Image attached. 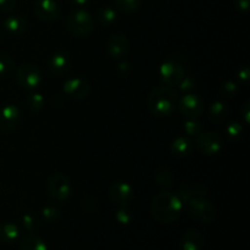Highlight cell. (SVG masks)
Segmentation results:
<instances>
[{
    "label": "cell",
    "mask_w": 250,
    "mask_h": 250,
    "mask_svg": "<svg viewBox=\"0 0 250 250\" xmlns=\"http://www.w3.org/2000/svg\"><path fill=\"white\" fill-rule=\"evenodd\" d=\"M71 1H72L75 5H77V6H83V5L88 4L89 0H71Z\"/></svg>",
    "instance_id": "ab89813d"
},
{
    "label": "cell",
    "mask_w": 250,
    "mask_h": 250,
    "mask_svg": "<svg viewBox=\"0 0 250 250\" xmlns=\"http://www.w3.org/2000/svg\"><path fill=\"white\" fill-rule=\"evenodd\" d=\"M20 250H48V248L43 239H41L36 234H29L22 239Z\"/></svg>",
    "instance_id": "7402d4cb"
},
{
    "label": "cell",
    "mask_w": 250,
    "mask_h": 250,
    "mask_svg": "<svg viewBox=\"0 0 250 250\" xmlns=\"http://www.w3.org/2000/svg\"><path fill=\"white\" fill-rule=\"evenodd\" d=\"M171 153L175 156L182 158V156H187L192 153L193 150V143L187 136H181L177 137L175 141L171 143L170 146Z\"/></svg>",
    "instance_id": "2e32d148"
},
{
    "label": "cell",
    "mask_w": 250,
    "mask_h": 250,
    "mask_svg": "<svg viewBox=\"0 0 250 250\" xmlns=\"http://www.w3.org/2000/svg\"><path fill=\"white\" fill-rule=\"evenodd\" d=\"M97 20L100 24H103V26H111V24L115 23L117 20L116 10H114L112 7L109 6L102 7L100 10H98Z\"/></svg>",
    "instance_id": "603a6c76"
},
{
    "label": "cell",
    "mask_w": 250,
    "mask_h": 250,
    "mask_svg": "<svg viewBox=\"0 0 250 250\" xmlns=\"http://www.w3.org/2000/svg\"><path fill=\"white\" fill-rule=\"evenodd\" d=\"M15 71V62L7 54L0 53V77H9Z\"/></svg>",
    "instance_id": "cb8c5ba5"
},
{
    "label": "cell",
    "mask_w": 250,
    "mask_h": 250,
    "mask_svg": "<svg viewBox=\"0 0 250 250\" xmlns=\"http://www.w3.org/2000/svg\"><path fill=\"white\" fill-rule=\"evenodd\" d=\"M26 104L31 111L37 112L43 109L44 106V98L41 93H31L26 98Z\"/></svg>",
    "instance_id": "d4e9b609"
},
{
    "label": "cell",
    "mask_w": 250,
    "mask_h": 250,
    "mask_svg": "<svg viewBox=\"0 0 250 250\" xmlns=\"http://www.w3.org/2000/svg\"><path fill=\"white\" fill-rule=\"evenodd\" d=\"M207 194V189H205L204 186H200V185H195V186H189V187H185V188H181L178 190V198L181 200L187 203L188 200L192 199V198L195 197H204Z\"/></svg>",
    "instance_id": "ffe728a7"
},
{
    "label": "cell",
    "mask_w": 250,
    "mask_h": 250,
    "mask_svg": "<svg viewBox=\"0 0 250 250\" xmlns=\"http://www.w3.org/2000/svg\"><path fill=\"white\" fill-rule=\"evenodd\" d=\"M242 114H243V117H244V121H246V124H248L249 120H250V105H249V102H247L246 104H244L243 109H242Z\"/></svg>",
    "instance_id": "74e56055"
},
{
    "label": "cell",
    "mask_w": 250,
    "mask_h": 250,
    "mask_svg": "<svg viewBox=\"0 0 250 250\" xmlns=\"http://www.w3.org/2000/svg\"><path fill=\"white\" fill-rule=\"evenodd\" d=\"M21 121V112L15 105H5L0 109V131L12 132Z\"/></svg>",
    "instance_id": "7c38bea8"
},
{
    "label": "cell",
    "mask_w": 250,
    "mask_h": 250,
    "mask_svg": "<svg viewBox=\"0 0 250 250\" xmlns=\"http://www.w3.org/2000/svg\"><path fill=\"white\" fill-rule=\"evenodd\" d=\"M203 127L202 125L198 121H195V119H188L185 124V132L188 136H198V134L202 132Z\"/></svg>",
    "instance_id": "83f0119b"
},
{
    "label": "cell",
    "mask_w": 250,
    "mask_h": 250,
    "mask_svg": "<svg viewBox=\"0 0 250 250\" xmlns=\"http://www.w3.org/2000/svg\"><path fill=\"white\" fill-rule=\"evenodd\" d=\"M22 224H23L24 229L29 232L36 231V229L39 227L38 219H37L34 215H31V214H27L22 217Z\"/></svg>",
    "instance_id": "f546056e"
},
{
    "label": "cell",
    "mask_w": 250,
    "mask_h": 250,
    "mask_svg": "<svg viewBox=\"0 0 250 250\" xmlns=\"http://www.w3.org/2000/svg\"><path fill=\"white\" fill-rule=\"evenodd\" d=\"M107 53L114 59H124L128 50V39L124 34H114L106 44Z\"/></svg>",
    "instance_id": "9a60e30c"
},
{
    "label": "cell",
    "mask_w": 250,
    "mask_h": 250,
    "mask_svg": "<svg viewBox=\"0 0 250 250\" xmlns=\"http://www.w3.org/2000/svg\"><path fill=\"white\" fill-rule=\"evenodd\" d=\"M89 83L80 77L70 78L63 83L62 87L63 94L70 99L75 100H82L87 98L89 94Z\"/></svg>",
    "instance_id": "9c48e42d"
},
{
    "label": "cell",
    "mask_w": 250,
    "mask_h": 250,
    "mask_svg": "<svg viewBox=\"0 0 250 250\" xmlns=\"http://www.w3.org/2000/svg\"><path fill=\"white\" fill-rule=\"evenodd\" d=\"M222 93H224L225 97H233L237 93L236 83L232 82V81H227L222 87Z\"/></svg>",
    "instance_id": "d6a6232c"
},
{
    "label": "cell",
    "mask_w": 250,
    "mask_h": 250,
    "mask_svg": "<svg viewBox=\"0 0 250 250\" xmlns=\"http://www.w3.org/2000/svg\"><path fill=\"white\" fill-rule=\"evenodd\" d=\"M72 65V58L67 51H58L48 61V68L55 77H61L70 71Z\"/></svg>",
    "instance_id": "8fae6325"
},
{
    "label": "cell",
    "mask_w": 250,
    "mask_h": 250,
    "mask_svg": "<svg viewBox=\"0 0 250 250\" xmlns=\"http://www.w3.org/2000/svg\"><path fill=\"white\" fill-rule=\"evenodd\" d=\"M4 28L12 36H20L27 29V21L20 15L9 16L4 21Z\"/></svg>",
    "instance_id": "e0dca14e"
},
{
    "label": "cell",
    "mask_w": 250,
    "mask_h": 250,
    "mask_svg": "<svg viewBox=\"0 0 250 250\" xmlns=\"http://www.w3.org/2000/svg\"><path fill=\"white\" fill-rule=\"evenodd\" d=\"M172 172L168 170L167 167L163 166V167L159 168V171L156 172V181L160 186H164V187H170L171 183H172Z\"/></svg>",
    "instance_id": "4316f807"
},
{
    "label": "cell",
    "mask_w": 250,
    "mask_h": 250,
    "mask_svg": "<svg viewBox=\"0 0 250 250\" xmlns=\"http://www.w3.org/2000/svg\"><path fill=\"white\" fill-rule=\"evenodd\" d=\"M178 107L187 119H198L203 114V100L197 94H186L178 102Z\"/></svg>",
    "instance_id": "30bf717a"
},
{
    "label": "cell",
    "mask_w": 250,
    "mask_h": 250,
    "mask_svg": "<svg viewBox=\"0 0 250 250\" xmlns=\"http://www.w3.org/2000/svg\"><path fill=\"white\" fill-rule=\"evenodd\" d=\"M16 0H0V12H10L16 7Z\"/></svg>",
    "instance_id": "836d02e7"
},
{
    "label": "cell",
    "mask_w": 250,
    "mask_h": 250,
    "mask_svg": "<svg viewBox=\"0 0 250 250\" xmlns=\"http://www.w3.org/2000/svg\"><path fill=\"white\" fill-rule=\"evenodd\" d=\"M193 84H194V82H193V80L190 77H183V80L181 81V83L178 84V87L181 88L182 90H188V89H192L193 88Z\"/></svg>",
    "instance_id": "d590c367"
},
{
    "label": "cell",
    "mask_w": 250,
    "mask_h": 250,
    "mask_svg": "<svg viewBox=\"0 0 250 250\" xmlns=\"http://www.w3.org/2000/svg\"><path fill=\"white\" fill-rule=\"evenodd\" d=\"M234 6L238 11L248 12L250 6V0H234Z\"/></svg>",
    "instance_id": "e575fe53"
},
{
    "label": "cell",
    "mask_w": 250,
    "mask_h": 250,
    "mask_svg": "<svg viewBox=\"0 0 250 250\" xmlns=\"http://www.w3.org/2000/svg\"><path fill=\"white\" fill-rule=\"evenodd\" d=\"M243 133V127L238 122H233V124L229 125L226 128V134L229 139H237L242 136Z\"/></svg>",
    "instance_id": "4dcf8cb0"
},
{
    "label": "cell",
    "mask_w": 250,
    "mask_h": 250,
    "mask_svg": "<svg viewBox=\"0 0 250 250\" xmlns=\"http://www.w3.org/2000/svg\"><path fill=\"white\" fill-rule=\"evenodd\" d=\"M67 29L76 37H87L94 29V20L84 9H77L67 17Z\"/></svg>",
    "instance_id": "3957f363"
},
{
    "label": "cell",
    "mask_w": 250,
    "mask_h": 250,
    "mask_svg": "<svg viewBox=\"0 0 250 250\" xmlns=\"http://www.w3.org/2000/svg\"><path fill=\"white\" fill-rule=\"evenodd\" d=\"M34 14L41 21H55L60 16V6L55 0H38L34 5Z\"/></svg>",
    "instance_id": "4fadbf2b"
},
{
    "label": "cell",
    "mask_w": 250,
    "mask_h": 250,
    "mask_svg": "<svg viewBox=\"0 0 250 250\" xmlns=\"http://www.w3.org/2000/svg\"><path fill=\"white\" fill-rule=\"evenodd\" d=\"M117 221L122 225H127L132 221V214L129 210H127L126 208L122 207L121 209H119L116 211V215H115Z\"/></svg>",
    "instance_id": "1f68e13d"
},
{
    "label": "cell",
    "mask_w": 250,
    "mask_h": 250,
    "mask_svg": "<svg viewBox=\"0 0 250 250\" xmlns=\"http://www.w3.org/2000/svg\"><path fill=\"white\" fill-rule=\"evenodd\" d=\"M160 77L164 83L170 87H175V85L180 84L181 81L185 77V70L177 61H165L160 66Z\"/></svg>",
    "instance_id": "ba28073f"
},
{
    "label": "cell",
    "mask_w": 250,
    "mask_h": 250,
    "mask_svg": "<svg viewBox=\"0 0 250 250\" xmlns=\"http://www.w3.org/2000/svg\"><path fill=\"white\" fill-rule=\"evenodd\" d=\"M182 250H200L203 248V237L195 229H189L182 237Z\"/></svg>",
    "instance_id": "ac0fdd59"
},
{
    "label": "cell",
    "mask_w": 250,
    "mask_h": 250,
    "mask_svg": "<svg viewBox=\"0 0 250 250\" xmlns=\"http://www.w3.org/2000/svg\"><path fill=\"white\" fill-rule=\"evenodd\" d=\"M46 189L51 199L56 202H63L71 195V183L66 176L61 173H55L51 177H49L46 182Z\"/></svg>",
    "instance_id": "277c9868"
},
{
    "label": "cell",
    "mask_w": 250,
    "mask_h": 250,
    "mask_svg": "<svg viewBox=\"0 0 250 250\" xmlns=\"http://www.w3.org/2000/svg\"><path fill=\"white\" fill-rule=\"evenodd\" d=\"M178 104V93L168 85H161L151 90L148 99V106L156 117L170 116Z\"/></svg>",
    "instance_id": "7a4b0ae2"
},
{
    "label": "cell",
    "mask_w": 250,
    "mask_h": 250,
    "mask_svg": "<svg viewBox=\"0 0 250 250\" xmlns=\"http://www.w3.org/2000/svg\"><path fill=\"white\" fill-rule=\"evenodd\" d=\"M188 210L195 220L200 222H211L216 216L215 208L204 197H195L188 200Z\"/></svg>",
    "instance_id": "5b68a950"
},
{
    "label": "cell",
    "mask_w": 250,
    "mask_h": 250,
    "mask_svg": "<svg viewBox=\"0 0 250 250\" xmlns=\"http://www.w3.org/2000/svg\"><path fill=\"white\" fill-rule=\"evenodd\" d=\"M195 146L205 155H214L221 150L222 142L216 132H200L195 139Z\"/></svg>",
    "instance_id": "52a82bcc"
},
{
    "label": "cell",
    "mask_w": 250,
    "mask_h": 250,
    "mask_svg": "<svg viewBox=\"0 0 250 250\" xmlns=\"http://www.w3.org/2000/svg\"><path fill=\"white\" fill-rule=\"evenodd\" d=\"M19 237V229L12 222H0V242L10 244Z\"/></svg>",
    "instance_id": "d6986e66"
},
{
    "label": "cell",
    "mask_w": 250,
    "mask_h": 250,
    "mask_svg": "<svg viewBox=\"0 0 250 250\" xmlns=\"http://www.w3.org/2000/svg\"><path fill=\"white\" fill-rule=\"evenodd\" d=\"M182 200L177 194L170 192L159 193L151 200V214L158 221L164 224H170L180 217L182 211Z\"/></svg>",
    "instance_id": "6da1fadb"
},
{
    "label": "cell",
    "mask_w": 250,
    "mask_h": 250,
    "mask_svg": "<svg viewBox=\"0 0 250 250\" xmlns=\"http://www.w3.org/2000/svg\"><path fill=\"white\" fill-rule=\"evenodd\" d=\"M115 4L120 11L125 14H131L141 6L142 0H115Z\"/></svg>",
    "instance_id": "484cf974"
},
{
    "label": "cell",
    "mask_w": 250,
    "mask_h": 250,
    "mask_svg": "<svg viewBox=\"0 0 250 250\" xmlns=\"http://www.w3.org/2000/svg\"><path fill=\"white\" fill-rule=\"evenodd\" d=\"M229 106L221 100H216L210 105V119L214 122H222L229 115Z\"/></svg>",
    "instance_id": "44dd1931"
},
{
    "label": "cell",
    "mask_w": 250,
    "mask_h": 250,
    "mask_svg": "<svg viewBox=\"0 0 250 250\" xmlns=\"http://www.w3.org/2000/svg\"><path fill=\"white\" fill-rule=\"evenodd\" d=\"M249 76H250V71L247 66H243V67H241V70L238 71L239 80L243 81V82H247V81L249 80Z\"/></svg>",
    "instance_id": "8d00e7d4"
},
{
    "label": "cell",
    "mask_w": 250,
    "mask_h": 250,
    "mask_svg": "<svg viewBox=\"0 0 250 250\" xmlns=\"http://www.w3.org/2000/svg\"><path fill=\"white\" fill-rule=\"evenodd\" d=\"M109 195L110 199L115 204L125 207L131 202L132 197H133V188L127 182H116L110 187Z\"/></svg>",
    "instance_id": "5bb4252c"
},
{
    "label": "cell",
    "mask_w": 250,
    "mask_h": 250,
    "mask_svg": "<svg viewBox=\"0 0 250 250\" xmlns=\"http://www.w3.org/2000/svg\"><path fill=\"white\" fill-rule=\"evenodd\" d=\"M42 215H43V217L46 221H55L60 216V209L58 207H55V205H48V207L43 208Z\"/></svg>",
    "instance_id": "f1b7e54d"
},
{
    "label": "cell",
    "mask_w": 250,
    "mask_h": 250,
    "mask_svg": "<svg viewBox=\"0 0 250 250\" xmlns=\"http://www.w3.org/2000/svg\"><path fill=\"white\" fill-rule=\"evenodd\" d=\"M119 68L121 71L124 70V73H126V71H125V70H126V68H129L128 67V63H127L126 61H120V62H119Z\"/></svg>",
    "instance_id": "f35d334b"
},
{
    "label": "cell",
    "mask_w": 250,
    "mask_h": 250,
    "mask_svg": "<svg viewBox=\"0 0 250 250\" xmlns=\"http://www.w3.org/2000/svg\"><path fill=\"white\" fill-rule=\"evenodd\" d=\"M16 81L20 87L24 89H34L42 82V73L37 66L23 63L16 71Z\"/></svg>",
    "instance_id": "8992f818"
}]
</instances>
